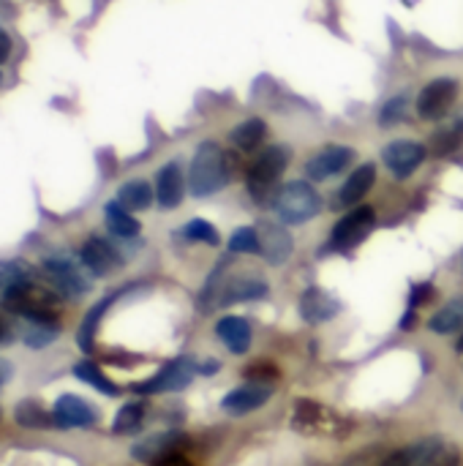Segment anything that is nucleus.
<instances>
[{
  "label": "nucleus",
  "mask_w": 463,
  "mask_h": 466,
  "mask_svg": "<svg viewBox=\"0 0 463 466\" xmlns=\"http://www.w3.org/2000/svg\"><path fill=\"white\" fill-rule=\"evenodd\" d=\"M235 169H237V161L229 150H224L216 142H202L191 158L188 188L194 197H210L229 186V180L235 177Z\"/></svg>",
  "instance_id": "nucleus-1"
},
{
  "label": "nucleus",
  "mask_w": 463,
  "mask_h": 466,
  "mask_svg": "<svg viewBox=\"0 0 463 466\" xmlns=\"http://www.w3.org/2000/svg\"><path fill=\"white\" fill-rule=\"evenodd\" d=\"M3 309L14 317H22L27 322H57L60 317V298L57 289L33 284V281H19L3 292Z\"/></svg>",
  "instance_id": "nucleus-2"
},
{
  "label": "nucleus",
  "mask_w": 463,
  "mask_h": 466,
  "mask_svg": "<svg viewBox=\"0 0 463 466\" xmlns=\"http://www.w3.org/2000/svg\"><path fill=\"white\" fill-rule=\"evenodd\" d=\"M273 210L281 218V224H303L314 216H319L322 210V197L314 186H308L306 180H295L287 183L284 188L276 191L273 197Z\"/></svg>",
  "instance_id": "nucleus-3"
},
{
  "label": "nucleus",
  "mask_w": 463,
  "mask_h": 466,
  "mask_svg": "<svg viewBox=\"0 0 463 466\" xmlns=\"http://www.w3.org/2000/svg\"><path fill=\"white\" fill-rule=\"evenodd\" d=\"M289 156H292V150L284 147V145H273V147H267L265 153L257 156V161L248 169V188H251L254 197L262 199L265 191L284 175V169L289 167Z\"/></svg>",
  "instance_id": "nucleus-4"
},
{
  "label": "nucleus",
  "mask_w": 463,
  "mask_h": 466,
  "mask_svg": "<svg viewBox=\"0 0 463 466\" xmlns=\"http://www.w3.org/2000/svg\"><path fill=\"white\" fill-rule=\"evenodd\" d=\"M199 371V366L191 360V358H177L172 363H166L156 377H150L147 382H139L134 385V393H142V396H153V393H175V390H183L191 385L194 374Z\"/></svg>",
  "instance_id": "nucleus-5"
},
{
  "label": "nucleus",
  "mask_w": 463,
  "mask_h": 466,
  "mask_svg": "<svg viewBox=\"0 0 463 466\" xmlns=\"http://www.w3.org/2000/svg\"><path fill=\"white\" fill-rule=\"evenodd\" d=\"M456 96H458V82L450 76H439L420 90L418 115L426 120H439L450 112V106L456 104Z\"/></svg>",
  "instance_id": "nucleus-6"
},
{
  "label": "nucleus",
  "mask_w": 463,
  "mask_h": 466,
  "mask_svg": "<svg viewBox=\"0 0 463 466\" xmlns=\"http://www.w3.org/2000/svg\"><path fill=\"white\" fill-rule=\"evenodd\" d=\"M377 224V213L371 208H352L333 229V246L338 251L360 246Z\"/></svg>",
  "instance_id": "nucleus-7"
},
{
  "label": "nucleus",
  "mask_w": 463,
  "mask_h": 466,
  "mask_svg": "<svg viewBox=\"0 0 463 466\" xmlns=\"http://www.w3.org/2000/svg\"><path fill=\"white\" fill-rule=\"evenodd\" d=\"M426 147L418 145V142H409V139H398V142H390L385 150H382V158H385V167L398 177H409L423 161H426Z\"/></svg>",
  "instance_id": "nucleus-8"
},
{
  "label": "nucleus",
  "mask_w": 463,
  "mask_h": 466,
  "mask_svg": "<svg viewBox=\"0 0 463 466\" xmlns=\"http://www.w3.org/2000/svg\"><path fill=\"white\" fill-rule=\"evenodd\" d=\"M273 396V388L265 385V382H246L235 390H229L224 399H221V407L229 412V415H248L259 407H265Z\"/></svg>",
  "instance_id": "nucleus-9"
},
{
  "label": "nucleus",
  "mask_w": 463,
  "mask_h": 466,
  "mask_svg": "<svg viewBox=\"0 0 463 466\" xmlns=\"http://www.w3.org/2000/svg\"><path fill=\"white\" fill-rule=\"evenodd\" d=\"M52 418H55V426H60V429H87L98 420V412L85 399L65 393L57 399Z\"/></svg>",
  "instance_id": "nucleus-10"
},
{
  "label": "nucleus",
  "mask_w": 463,
  "mask_h": 466,
  "mask_svg": "<svg viewBox=\"0 0 463 466\" xmlns=\"http://www.w3.org/2000/svg\"><path fill=\"white\" fill-rule=\"evenodd\" d=\"M355 158V150L352 147H344V145H330L325 147L322 153H317L308 164H306V175L308 180H327L338 172H344Z\"/></svg>",
  "instance_id": "nucleus-11"
},
{
  "label": "nucleus",
  "mask_w": 463,
  "mask_h": 466,
  "mask_svg": "<svg viewBox=\"0 0 463 466\" xmlns=\"http://www.w3.org/2000/svg\"><path fill=\"white\" fill-rule=\"evenodd\" d=\"M186 445V437L177 434V431H166V434H153V437H145L142 442H136L131 448V456L142 464H156L172 453H180V448Z\"/></svg>",
  "instance_id": "nucleus-12"
},
{
  "label": "nucleus",
  "mask_w": 463,
  "mask_h": 466,
  "mask_svg": "<svg viewBox=\"0 0 463 466\" xmlns=\"http://www.w3.org/2000/svg\"><path fill=\"white\" fill-rule=\"evenodd\" d=\"M82 265L93 273V276H109L120 268V254L115 251V246H109L101 238H87L82 251H79Z\"/></svg>",
  "instance_id": "nucleus-13"
},
{
  "label": "nucleus",
  "mask_w": 463,
  "mask_h": 466,
  "mask_svg": "<svg viewBox=\"0 0 463 466\" xmlns=\"http://www.w3.org/2000/svg\"><path fill=\"white\" fill-rule=\"evenodd\" d=\"M44 270L52 279V284L57 287V292H63L68 298H79L90 287L87 279L82 276V270L71 259H46L44 262Z\"/></svg>",
  "instance_id": "nucleus-14"
},
{
  "label": "nucleus",
  "mask_w": 463,
  "mask_h": 466,
  "mask_svg": "<svg viewBox=\"0 0 463 466\" xmlns=\"http://www.w3.org/2000/svg\"><path fill=\"white\" fill-rule=\"evenodd\" d=\"M300 314H303L306 322L322 325V322H330L333 317L341 314V300L333 298L330 292L319 289V287H311L300 298Z\"/></svg>",
  "instance_id": "nucleus-15"
},
{
  "label": "nucleus",
  "mask_w": 463,
  "mask_h": 466,
  "mask_svg": "<svg viewBox=\"0 0 463 466\" xmlns=\"http://www.w3.org/2000/svg\"><path fill=\"white\" fill-rule=\"evenodd\" d=\"M439 456H442V440L428 437V440H420L404 451L390 453L388 459H382L379 466H431Z\"/></svg>",
  "instance_id": "nucleus-16"
},
{
  "label": "nucleus",
  "mask_w": 463,
  "mask_h": 466,
  "mask_svg": "<svg viewBox=\"0 0 463 466\" xmlns=\"http://www.w3.org/2000/svg\"><path fill=\"white\" fill-rule=\"evenodd\" d=\"M259 246H262V254L267 262L281 265L292 257L295 240L284 224H262L259 227Z\"/></svg>",
  "instance_id": "nucleus-17"
},
{
  "label": "nucleus",
  "mask_w": 463,
  "mask_h": 466,
  "mask_svg": "<svg viewBox=\"0 0 463 466\" xmlns=\"http://www.w3.org/2000/svg\"><path fill=\"white\" fill-rule=\"evenodd\" d=\"M183 188H186V180H183L180 164H177V161L164 164V167L158 169V175H156V202H158L164 210H172V208L180 205Z\"/></svg>",
  "instance_id": "nucleus-18"
},
{
  "label": "nucleus",
  "mask_w": 463,
  "mask_h": 466,
  "mask_svg": "<svg viewBox=\"0 0 463 466\" xmlns=\"http://www.w3.org/2000/svg\"><path fill=\"white\" fill-rule=\"evenodd\" d=\"M374 180H377V167H374V164L357 167V169L347 177V183L341 186V191L336 194L333 208H352L355 202H360V199L374 188Z\"/></svg>",
  "instance_id": "nucleus-19"
},
{
  "label": "nucleus",
  "mask_w": 463,
  "mask_h": 466,
  "mask_svg": "<svg viewBox=\"0 0 463 466\" xmlns=\"http://www.w3.org/2000/svg\"><path fill=\"white\" fill-rule=\"evenodd\" d=\"M216 336L226 344V350H229L232 355H246L248 347H251V339H254L251 325H248V319H243V317H224V319L216 325Z\"/></svg>",
  "instance_id": "nucleus-20"
},
{
  "label": "nucleus",
  "mask_w": 463,
  "mask_h": 466,
  "mask_svg": "<svg viewBox=\"0 0 463 466\" xmlns=\"http://www.w3.org/2000/svg\"><path fill=\"white\" fill-rule=\"evenodd\" d=\"M428 330L437 336H450L463 330V295L448 300L431 319H428Z\"/></svg>",
  "instance_id": "nucleus-21"
},
{
  "label": "nucleus",
  "mask_w": 463,
  "mask_h": 466,
  "mask_svg": "<svg viewBox=\"0 0 463 466\" xmlns=\"http://www.w3.org/2000/svg\"><path fill=\"white\" fill-rule=\"evenodd\" d=\"M336 423L333 412L322 410L319 404L314 401H300L297 410H295V426L303 429V431H325Z\"/></svg>",
  "instance_id": "nucleus-22"
},
{
  "label": "nucleus",
  "mask_w": 463,
  "mask_h": 466,
  "mask_svg": "<svg viewBox=\"0 0 463 466\" xmlns=\"http://www.w3.org/2000/svg\"><path fill=\"white\" fill-rule=\"evenodd\" d=\"M229 137H232V145L237 150H257L265 142V137H267V126L259 117H248L240 126H235Z\"/></svg>",
  "instance_id": "nucleus-23"
},
{
  "label": "nucleus",
  "mask_w": 463,
  "mask_h": 466,
  "mask_svg": "<svg viewBox=\"0 0 463 466\" xmlns=\"http://www.w3.org/2000/svg\"><path fill=\"white\" fill-rule=\"evenodd\" d=\"M153 197H156V191L150 188L147 180H128L117 191V202L126 210H147L153 205Z\"/></svg>",
  "instance_id": "nucleus-24"
},
{
  "label": "nucleus",
  "mask_w": 463,
  "mask_h": 466,
  "mask_svg": "<svg viewBox=\"0 0 463 466\" xmlns=\"http://www.w3.org/2000/svg\"><path fill=\"white\" fill-rule=\"evenodd\" d=\"M104 216H106V227H109L112 235H117V238H134V235H139V221L117 199L106 205Z\"/></svg>",
  "instance_id": "nucleus-25"
},
{
  "label": "nucleus",
  "mask_w": 463,
  "mask_h": 466,
  "mask_svg": "<svg viewBox=\"0 0 463 466\" xmlns=\"http://www.w3.org/2000/svg\"><path fill=\"white\" fill-rule=\"evenodd\" d=\"M74 377H76V380H82V382H87L90 388L101 390L104 396H117V393H120V388H117L112 380H106V377H104V371H101L96 363H90V360L76 363V366H74Z\"/></svg>",
  "instance_id": "nucleus-26"
},
{
  "label": "nucleus",
  "mask_w": 463,
  "mask_h": 466,
  "mask_svg": "<svg viewBox=\"0 0 463 466\" xmlns=\"http://www.w3.org/2000/svg\"><path fill=\"white\" fill-rule=\"evenodd\" d=\"M145 423V404L142 401H131L126 404L117 415H115V423H112V431L115 434H134L139 431Z\"/></svg>",
  "instance_id": "nucleus-27"
},
{
  "label": "nucleus",
  "mask_w": 463,
  "mask_h": 466,
  "mask_svg": "<svg viewBox=\"0 0 463 466\" xmlns=\"http://www.w3.org/2000/svg\"><path fill=\"white\" fill-rule=\"evenodd\" d=\"M14 418H16V423L25 426V429H46V426L55 423V418H52L41 404H35V401H22V404L16 407Z\"/></svg>",
  "instance_id": "nucleus-28"
},
{
  "label": "nucleus",
  "mask_w": 463,
  "mask_h": 466,
  "mask_svg": "<svg viewBox=\"0 0 463 466\" xmlns=\"http://www.w3.org/2000/svg\"><path fill=\"white\" fill-rule=\"evenodd\" d=\"M463 142V120H456L450 126H445L442 131L434 134V153L437 156H448L456 147H461Z\"/></svg>",
  "instance_id": "nucleus-29"
},
{
  "label": "nucleus",
  "mask_w": 463,
  "mask_h": 466,
  "mask_svg": "<svg viewBox=\"0 0 463 466\" xmlns=\"http://www.w3.org/2000/svg\"><path fill=\"white\" fill-rule=\"evenodd\" d=\"M60 336V325L57 322H30L27 333H25V344L33 350L46 347L49 341H55Z\"/></svg>",
  "instance_id": "nucleus-30"
},
{
  "label": "nucleus",
  "mask_w": 463,
  "mask_h": 466,
  "mask_svg": "<svg viewBox=\"0 0 463 466\" xmlns=\"http://www.w3.org/2000/svg\"><path fill=\"white\" fill-rule=\"evenodd\" d=\"M229 251L232 254H262L259 246V229L254 227H243L229 238Z\"/></svg>",
  "instance_id": "nucleus-31"
},
{
  "label": "nucleus",
  "mask_w": 463,
  "mask_h": 466,
  "mask_svg": "<svg viewBox=\"0 0 463 466\" xmlns=\"http://www.w3.org/2000/svg\"><path fill=\"white\" fill-rule=\"evenodd\" d=\"M109 303H112V298H106V300L96 303V306H93V311L85 317V322H82V328H79V336H76V341H79V347H82L85 352H90V350H93L96 325H98V319H101V314L106 311V306H109Z\"/></svg>",
  "instance_id": "nucleus-32"
},
{
  "label": "nucleus",
  "mask_w": 463,
  "mask_h": 466,
  "mask_svg": "<svg viewBox=\"0 0 463 466\" xmlns=\"http://www.w3.org/2000/svg\"><path fill=\"white\" fill-rule=\"evenodd\" d=\"M183 235L188 240H196V243H207V246H218V232L213 229V224H207L205 218H194L186 224Z\"/></svg>",
  "instance_id": "nucleus-33"
},
{
  "label": "nucleus",
  "mask_w": 463,
  "mask_h": 466,
  "mask_svg": "<svg viewBox=\"0 0 463 466\" xmlns=\"http://www.w3.org/2000/svg\"><path fill=\"white\" fill-rule=\"evenodd\" d=\"M27 279V265L14 259V262H0V289H8L19 281Z\"/></svg>",
  "instance_id": "nucleus-34"
},
{
  "label": "nucleus",
  "mask_w": 463,
  "mask_h": 466,
  "mask_svg": "<svg viewBox=\"0 0 463 466\" xmlns=\"http://www.w3.org/2000/svg\"><path fill=\"white\" fill-rule=\"evenodd\" d=\"M246 377H248V382H265V385H270V382L278 380V369L270 366V363H257V366H251L246 371Z\"/></svg>",
  "instance_id": "nucleus-35"
},
{
  "label": "nucleus",
  "mask_w": 463,
  "mask_h": 466,
  "mask_svg": "<svg viewBox=\"0 0 463 466\" xmlns=\"http://www.w3.org/2000/svg\"><path fill=\"white\" fill-rule=\"evenodd\" d=\"M404 106H407V98L404 96H398V98H393V101H388V106L382 109V126H393V123H398L401 117H404Z\"/></svg>",
  "instance_id": "nucleus-36"
},
{
  "label": "nucleus",
  "mask_w": 463,
  "mask_h": 466,
  "mask_svg": "<svg viewBox=\"0 0 463 466\" xmlns=\"http://www.w3.org/2000/svg\"><path fill=\"white\" fill-rule=\"evenodd\" d=\"M431 295H434V287L431 284H418L412 289V298H409V311H415L418 306H423L426 300H431Z\"/></svg>",
  "instance_id": "nucleus-37"
},
{
  "label": "nucleus",
  "mask_w": 463,
  "mask_h": 466,
  "mask_svg": "<svg viewBox=\"0 0 463 466\" xmlns=\"http://www.w3.org/2000/svg\"><path fill=\"white\" fill-rule=\"evenodd\" d=\"M431 466H461V456L456 451H442V456Z\"/></svg>",
  "instance_id": "nucleus-38"
},
{
  "label": "nucleus",
  "mask_w": 463,
  "mask_h": 466,
  "mask_svg": "<svg viewBox=\"0 0 463 466\" xmlns=\"http://www.w3.org/2000/svg\"><path fill=\"white\" fill-rule=\"evenodd\" d=\"M153 466H194L186 456H180V453H172V456H166V459H161V461H156Z\"/></svg>",
  "instance_id": "nucleus-39"
},
{
  "label": "nucleus",
  "mask_w": 463,
  "mask_h": 466,
  "mask_svg": "<svg viewBox=\"0 0 463 466\" xmlns=\"http://www.w3.org/2000/svg\"><path fill=\"white\" fill-rule=\"evenodd\" d=\"M8 55H11V38H8V33L0 27V63H5Z\"/></svg>",
  "instance_id": "nucleus-40"
},
{
  "label": "nucleus",
  "mask_w": 463,
  "mask_h": 466,
  "mask_svg": "<svg viewBox=\"0 0 463 466\" xmlns=\"http://www.w3.org/2000/svg\"><path fill=\"white\" fill-rule=\"evenodd\" d=\"M11 336H14V333H11V325H8V319L0 314V344H8Z\"/></svg>",
  "instance_id": "nucleus-41"
},
{
  "label": "nucleus",
  "mask_w": 463,
  "mask_h": 466,
  "mask_svg": "<svg viewBox=\"0 0 463 466\" xmlns=\"http://www.w3.org/2000/svg\"><path fill=\"white\" fill-rule=\"evenodd\" d=\"M456 350H458V352H463V333H461V339H458V344H456Z\"/></svg>",
  "instance_id": "nucleus-42"
},
{
  "label": "nucleus",
  "mask_w": 463,
  "mask_h": 466,
  "mask_svg": "<svg viewBox=\"0 0 463 466\" xmlns=\"http://www.w3.org/2000/svg\"><path fill=\"white\" fill-rule=\"evenodd\" d=\"M0 382H3V371H0Z\"/></svg>",
  "instance_id": "nucleus-43"
},
{
  "label": "nucleus",
  "mask_w": 463,
  "mask_h": 466,
  "mask_svg": "<svg viewBox=\"0 0 463 466\" xmlns=\"http://www.w3.org/2000/svg\"><path fill=\"white\" fill-rule=\"evenodd\" d=\"M461 410H463V399H461Z\"/></svg>",
  "instance_id": "nucleus-44"
}]
</instances>
